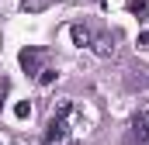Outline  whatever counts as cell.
Returning <instances> with one entry per match:
<instances>
[{
    "label": "cell",
    "instance_id": "cell-7",
    "mask_svg": "<svg viewBox=\"0 0 149 145\" xmlns=\"http://www.w3.org/2000/svg\"><path fill=\"white\" fill-rule=\"evenodd\" d=\"M128 7H132L139 17H146V0H128Z\"/></svg>",
    "mask_w": 149,
    "mask_h": 145
},
{
    "label": "cell",
    "instance_id": "cell-4",
    "mask_svg": "<svg viewBox=\"0 0 149 145\" xmlns=\"http://www.w3.org/2000/svg\"><path fill=\"white\" fill-rule=\"evenodd\" d=\"M73 45H80V48H87V45H94V31L87 28V24H73Z\"/></svg>",
    "mask_w": 149,
    "mask_h": 145
},
{
    "label": "cell",
    "instance_id": "cell-1",
    "mask_svg": "<svg viewBox=\"0 0 149 145\" xmlns=\"http://www.w3.org/2000/svg\"><path fill=\"white\" fill-rule=\"evenodd\" d=\"M42 142H45V145H59V142H66V117L52 114V117H49V124H45Z\"/></svg>",
    "mask_w": 149,
    "mask_h": 145
},
{
    "label": "cell",
    "instance_id": "cell-3",
    "mask_svg": "<svg viewBox=\"0 0 149 145\" xmlns=\"http://www.w3.org/2000/svg\"><path fill=\"white\" fill-rule=\"evenodd\" d=\"M132 138L149 142V107H146V110H139V114L132 117Z\"/></svg>",
    "mask_w": 149,
    "mask_h": 145
},
{
    "label": "cell",
    "instance_id": "cell-6",
    "mask_svg": "<svg viewBox=\"0 0 149 145\" xmlns=\"http://www.w3.org/2000/svg\"><path fill=\"white\" fill-rule=\"evenodd\" d=\"M56 76H59V72H56V69H49V66H45V69L38 72V83H42V86H49V83H56Z\"/></svg>",
    "mask_w": 149,
    "mask_h": 145
},
{
    "label": "cell",
    "instance_id": "cell-2",
    "mask_svg": "<svg viewBox=\"0 0 149 145\" xmlns=\"http://www.w3.org/2000/svg\"><path fill=\"white\" fill-rule=\"evenodd\" d=\"M45 55H49L45 48H24L21 52V69L24 72H42L45 69Z\"/></svg>",
    "mask_w": 149,
    "mask_h": 145
},
{
    "label": "cell",
    "instance_id": "cell-5",
    "mask_svg": "<svg viewBox=\"0 0 149 145\" xmlns=\"http://www.w3.org/2000/svg\"><path fill=\"white\" fill-rule=\"evenodd\" d=\"M94 52L97 55H114V38L111 35H94Z\"/></svg>",
    "mask_w": 149,
    "mask_h": 145
},
{
    "label": "cell",
    "instance_id": "cell-8",
    "mask_svg": "<svg viewBox=\"0 0 149 145\" xmlns=\"http://www.w3.org/2000/svg\"><path fill=\"white\" fill-rule=\"evenodd\" d=\"M31 114V104H17V117H28Z\"/></svg>",
    "mask_w": 149,
    "mask_h": 145
},
{
    "label": "cell",
    "instance_id": "cell-9",
    "mask_svg": "<svg viewBox=\"0 0 149 145\" xmlns=\"http://www.w3.org/2000/svg\"><path fill=\"white\" fill-rule=\"evenodd\" d=\"M3 97H7V86H0V107H3Z\"/></svg>",
    "mask_w": 149,
    "mask_h": 145
}]
</instances>
